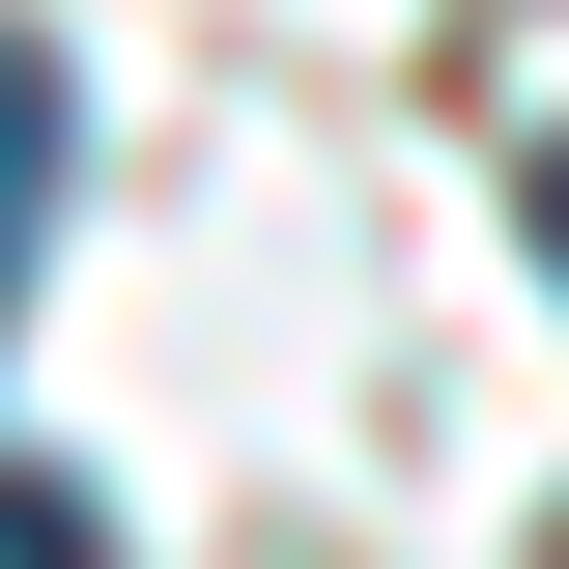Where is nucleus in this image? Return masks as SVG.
<instances>
[{"mask_svg":"<svg viewBox=\"0 0 569 569\" xmlns=\"http://www.w3.org/2000/svg\"><path fill=\"white\" fill-rule=\"evenodd\" d=\"M0 569H114V541H86V485H58V456H0Z\"/></svg>","mask_w":569,"mask_h":569,"instance_id":"nucleus-2","label":"nucleus"},{"mask_svg":"<svg viewBox=\"0 0 569 569\" xmlns=\"http://www.w3.org/2000/svg\"><path fill=\"white\" fill-rule=\"evenodd\" d=\"M512 228H541V284H569V114H541V171H512Z\"/></svg>","mask_w":569,"mask_h":569,"instance_id":"nucleus-3","label":"nucleus"},{"mask_svg":"<svg viewBox=\"0 0 569 569\" xmlns=\"http://www.w3.org/2000/svg\"><path fill=\"white\" fill-rule=\"evenodd\" d=\"M58 142H86V114H58V58L0 29V313H29V228H58Z\"/></svg>","mask_w":569,"mask_h":569,"instance_id":"nucleus-1","label":"nucleus"},{"mask_svg":"<svg viewBox=\"0 0 569 569\" xmlns=\"http://www.w3.org/2000/svg\"><path fill=\"white\" fill-rule=\"evenodd\" d=\"M541 569H569V512H541Z\"/></svg>","mask_w":569,"mask_h":569,"instance_id":"nucleus-4","label":"nucleus"}]
</instances>
